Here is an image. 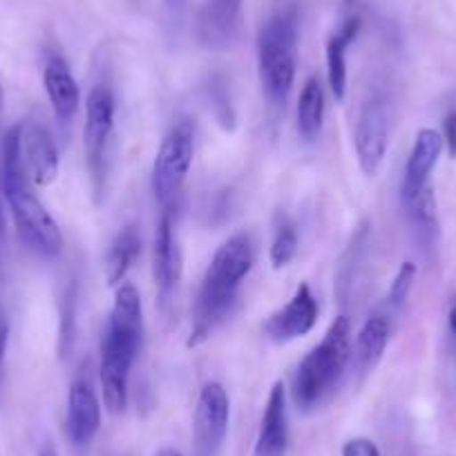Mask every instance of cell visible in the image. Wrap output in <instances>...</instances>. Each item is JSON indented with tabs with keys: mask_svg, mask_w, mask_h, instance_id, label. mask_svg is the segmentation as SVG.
<instances>
[{
	"mask_svg": "<svg viewBox=\"0 0 456 456\" xmlns=\"http://www.w3.org/2000/svg\"><path fill=\"white\" fill-rule=\"evenodd\" d=\"M43 83H45V92L56 117L61 121L72 119L81 105V87L63 56H52L47 61L43 69Z\"/></svg>",
	"mask_w": 456,
	"mask_h": 456,
	"instance_id": "cell-15",
	"label": "cell"
},
{
	"mask_svg": "<svg viewBox=\"0 0 456 456\" xmlns=\"http://www.w3.org/2000/svg\"><path fill=\"white\" fill-rule=\"evenodd\" d=\"M352 327L347 315H338L327 329L320 345H315L297 365L293 380V403L297 410H311L333 389L352 356Z\"/></svg>",
	"mask_w": 456,
	"mask_h": 456,
	"instance_id": "cell-1",
	"label": "cell"
},
{
	"mask_svg": "<svg viewBox=\"0 0 456 456\" xmlns=\"http://www.w3.org/2000/svg\"><path fill=\"white\" fill-rule=\"evenodd\" d=\"M108 329L124 333V336L143 338V305L134 284H119L117 296H114Z\"/></svg>",
	"mask_w": 456,
	"mask_h": 456,
	"instance_id": "cell-19",
	"label": "cell"
},
{
	"mask_svg": "<svg viewBox=\"0 0 456 456\" xmlns=\"http://www.w3.org/2000/svg\"><path fill=\"white\" fill-rule=\"evenodd\" d=\"M389 342V322L383 315H371L356 338V361L362 371H371L383 358Z\"/></svg>",
	"mask_w": 456,
	"mask_h": 456,
	"instance_id": "cell-20",
	"label": "cell"
},
{
	"mask_svg": "<svg viewBox=\"0 0 456 456\" xmlns=\"http://www.w3.org/2000/svg\"><path fill=\"white\" fill-rule=\"evenodd\" d=\"M231 423V398L217 380L201 387L192 419V443L195 456H215L226 438Z\"/></svg>",
	"mask_w": 456,
	"mask_h": 456,
	"instance_id": "cell-7",
	"label": "cell"
},
{
	"mask_svg": "<svg viewBox=\"0 0 456 456\" xmlns=\"http://www.w3.org/2000/svg\"><path fill=\"white\" fill-rule=\"evenodd\" d=\"M443 142H445L447 152L456 157V112H450L443 124Z\"/></svg>",
	"mask_w": 456,
	"mask_h": 456,
	"instance_id": "cell-26",
	"label": "cell"
},
{
	"mask_svg": "<svg viewBox=\"0 0 456 456\" xmlns=\"http://www.w3.org/2000/svg\"><path fill=\"white\" fill-rule=\"evenodd\" d=\"M315 322H318V300L311 293L309 284H300L291 300L266 320L265 333L275 342L296 340L306 336Z\"/></svg>",
	"mask_w": 456,
	"mask_h": 456,
	"instance_id": "cell-10",
	"label": "cell"
},
{
	"mask_svg": "<svg viewBox=\"0 0 456 456\" xmlns=\"http://www.w3.org/2000/svg\"><path fill=\"white\" fill-rule=\"evenodd\" d=\"M354 146L361 170L367 177L379 175L389 146V108L385 96L374 94L365 101L358 114Z\"/></svg>",
	"mask_w": 456,
	"mask_h": 456,
	"instance_id": "cell-8",
	"label": "cell"
},
{
	"mask_svg": "<svg viewBox=\"0 0 456 456\" xmlns=\"http://www.w3.org/2000/svg\"><path fill=\"white\" fill-rule=\"evenodd\" d=\"M155 456H183V454L179 450H175V447H161Z\"/></svg>",
	"mask_w": 456,
	"mask_h": 456,
	"instance_id": "cell-31",
	"label": "cell"
},
{
	"mask_svg": "<svg viewBox=\"0 0 456 456\" xmlns=\"http://www.w3.org/2000/svg\"><path fill=\"white\" fill-rule=\"evenodd\" d=\"M152 275H155L157 293H159L161 305L173 297L182 278V251H179L177 235H175V222L170 206L164 208L155 235V248H152Z\"/></svg>",
	"mask_w": 456,
	"mask_h": 456,
	"instance_id": "cell-9",
	"label": "cell"
},
{
	"mask_svg": "<svg viewBox=\"0 0 456 456\" xmlns=\"http://www.w3.org/2000/svg\"><path fill=\"white\" fill-rule=\"evenodd\" d=\"M38 456H59V452H56V447L52 443H45L41 447V452H38Z\"/></svg>",
	"mask_w": 456,
	"mask_h": 456,
	"instance_id": "cell-30",
	"label": "cell"
},
{
	"mask_svg": "<svg viewBox=\"0 0 456 456\" xmlns=\"http://www.w3.org/2000/svg\"><path fill=\"white\" fill-rule=\"evenodd\" d=\"M3 105H5V92H3V86H0V112H3Z\"/></svg>",
	"mask_w": 456,
	"mask_h": 456,
	"instance_id": "cell-33",
	"label": "cell"
},
{
	"mask_svg": "<svg viewBox=\"0 0 456 456\" xmlns=\"http://www.w3.org/2000/svg\"><path fill=\"white\" fill-rule=\"evenodd\" d=\"M257 65L266 99L282 108L291 94L297 68V14L284 10L266 20L257 38Z\"/></svg>",
	"mask_w": 456,
	"mask_h": 456,
	"instance_id": "cell-2",
	"label": "cell"
},
{
	"mask_svg": "<svg viewBox=\"0 0 456 456\" xmlns=\"http://www.w3.org/2000/svg\"><path fill=\"white\" fill-rule=\"evenodd\" d=\"M447 324H450V331L456 336V300L452 302V306H450V315H447Z\"/></svg>",
	"mask_w": 456,
	"mask_h": 456,
	"instance_id": "cell-29",
	"label": "cell"
},
{
	"mask_svg": "<svg viewBox=\"0 0 456 456\" xmlns=\"http://www.w3.org/2000/svg\"><path fill=\"white\" fill-rule=\"evenodd\" d=\"M20 152L29 182L37 186H50L59 175V151L45 126H20Z\"/></svg>",
	"mask_w": 456,
	"mask_h": 456,
	"instance_id": "cell-11",
	"label": "cell"
},
{
	"mask_svg": "<svg viewBox=\"0 0 456 456\" xmlns=\"http://www.w3.org/2000/svg\"><path fill=\"white\" fill-rule=\"evenodd\" d=\"M166 5V12H168L170 16H182L183 10H186L188 0H164Z\"/></svg>",
	"mask_w": 456,
	"mask_h": 456,
	"instance_id": "cell-28",
	"label": "cell"
},
{
	"mask_svg": "<svg viewBox=\"0 0 456 456\" xmlns=\"http://www.w3.org/2000/svg\"><path fill=\"white\" fill-rule=\"evenodd\" d=\"M361 32V19H347L327 43V77L336 101L347 94V47Z\"/></svg>",
	"mask_w": 456,
	"mask_h": 456,
	"instance_id": "cell-16",
	"label": "cell"
},
{
	"mask_svg": "<svg viewBox=\"0 0 456 456\" xmlns=\"http://www.w3.org/2000/svg\"><path fill=\"white\" fill-rule=\"evenodd\" d=\"M7 345H10V322H7V315L0 311V376H3V367H5Z\"/></svg>",
	"mask_w": 456,
	"mask_h": 456,
	"instance_id": "cell-27",
	"label": "cell"
},
{
	"mask_svg": "<svg viewBox=\"0 0 456 456\" xmlns=\"http://www.w3.org/2000/svg\"><path fill=\"white\" fill-rule=\"evenodd\" d=\"M242 3L244 0H208L206 3L201 25L208 38H228L235 32Z\"/></svg>",
	"mask_w": 456,
	"mask_h": 456,
	"instance_id": "cell-21",
	"label": "cell"
},
{
	"mask_svg": "<svg viewBox=\"0 0 456 456\" xmlns=\"http://www.w3.org/2000/svg\"><path fill=\"white\" fill-rule=\"evenodd\" d=\"M10 201L19 235L32 251L43 257H56L63 251V233L50 210L29 191V182H0Z\"/></svg>",
	"mask_w": 456,
	"mask_h": 456,
	"instance_id": "cell-3",
	"label": "cell"
},
{
	"mask_svg": "<svg viewBox=\"0 0 456 456\" xmlns=\"http://www.w3.org/2000/svg\"><path fill=\"white\" fill-rule=\"evenodd\" d=\"M114 94L108 86H94L86 101V126H83V146H86L87 168L96 191L103 182V155L114 130Z\"/></svg>",
	"mask_w": 456,
	"mask_h": 456,
	"instance_id": "cell-6",
	"label": "cell"
},
{
	"mask_svg": "<svg viewBox=\"0 0 456 456\" xmlns=\"http://www.w3.org/2000/svg\"><path fill=\"white\" fill-rule=\"evenodd\" d=\"M289 450V419H287V387L275 383L271 387L265 414H262L260 434L253 456H287Z\"/></svg>",
	"mask_w": 456,
	"mask_h": 456,
	"instance_id": "cell-14",
	"label": "cell"
},
{
	"mask_svg": "<svg viewBox=\"0 0 456 456\" xmlns=\"http://www.w3.org/2000/svg\"><path fill=\"white\" fill-rule=\"evenodd\" d=\"M253 265H256V242H253L251 233L233 235L215 251L201 289L238 297L240 284L251 273Z\"/></svg>",
	"mask_w": 456,
	"mask_h": 456,
	"instance_id": "cell-5",
	"label": "cell"
},
{
	"mask_svg": "<svg viewBox=\"0 0 456 456\" xmlns=\"http://www.w3.org/2000/svg\"><path fill=\"white\" fill-rule=\"evenodd\" d=\"M195 157V130L188 121H179L161 139L152 164V192L164 208H168L182 191Z\"/></svg>",
	"mask_w": 456,
	"mask_h": 456,
	"instance_id": "cell-4",
	"label": "cell"
},
{
	"mask_svg": "<svg viewBox=\"0 0 456 456\" xmlns=\"http://www.w3.org/2000/svg\"><path fill=\"white\" fill-rule=\"evenodd\" d=\"M342 456H380L379 445L365 436L352 438L342 447Z\"/></svg>",
	"mask_w": 456,
	"mask_h": 456,
	"instance_id": "cell-25",
	"label": "cell"
},
{
	"mask_svg": "<svg viewBox=\"0 0 456 456\" xmlns=\"http://www.w3.org/2000/svg\"><path fill=\"white\" fill-rule=\"evenodd\" d=\"M297 133L305 142H315L324 124V87L318 77H309L302 86L296 108Z\"/></svg>",
	"mask_w": 456,
	"mask_h": 456,
	"instance_id": "cell-18",
	"label": "cell"
},
{
	"mask_svg": "<svg viewBox=\"0 0 456 456\" xmlns=\"http://www.w3.org/2000/svg\"><path fill=\"white\" fill-rule=\"evenodd\" d=\"M0 240H3V238H0Z\"/></svg>",
	"mask_w": 456,
	"mask_h": 456,
	"instance_id": "cell-34",
	"label": "cell"
},
{
	"mask_svg": "<svg viewBox=\"0 0 456 456\" xmlns=\"http://www.w3.org/2000/svg\"><path fill=\"white\" fill-rule=\"evenodd\" d=\"M414 280H416V265L414 262H403L396 278H394V282L389 284V293H387V300L394 309H401V306L405 305V300L410 297L411 287H414Z\"/></svg>",
	"mask_w": 456,
	"mask_h": 456,
	"instance_id": "cell-24",
	"label": "cell"
},
{
	"mask_svg": "<svg viewBox=\"0 0 456 456\" xmlns=\"http://www.w3.org/2000/svg\"><path fill=\"white\" fill-rule=\"evenodd\" d=\"M101 428V403L87 380H74L68 394L65 429L74 445H90Z\"/></svg>",
	"mask_w": 456,
	"mask_h": 456,
	"instance_id": "cell-12",
	"label": "cell"
},
{
	"mask_svg": "<svg viewBox=\"0 0 456 456\" xmlns=\"http://www.w3.org/2000/svg\"><path fill=\"white\" fill-rule=\"evenodd\" d=\"M401 204H403V210H405V215L410 217V222L419 228L425 238H434V235H436L438 219H436V200H434L432 186H425L423 191L416 192V195L410 197V200L401 201Z\"/></svg>",
	"mask_w": 456,
	"mask_h": 456,
	"instance_id": "cell-22",
	"label": "cell"
},
{
	"mask_svg": "<svg viewBox=\"0 0 456 456\" xmlns=\"http://www.w3.org/2000/svg\"><path fill=\"white\" fill-rule=\"evenodd\" d=\"M5 210H3V204H0V238H5Z\"/></svg>",
	"mask_w": 456,
	"mask_h": 456,
	"instance_id": "cell-32",
	"label": "cell"
},
{
	"mask_svg": "<svg viewBox=\"0 0 456 456\" xmlns=\"http://www.w3.org/2000/svg\"><path fill=\"white\" fill-rule=\"evenodd\" d=\"M297 244H300V240H297L296 224L293 222L280 224L278 231H275L273 242H271V251H269L273 269H284V266L291 265L293 257H296V253H297Z\"/></svg>",
	"mask_w": 456,
	"mask_h": 456,
	"instance_id": "cell-23",
	"label": "cell"
},
{
	"mask_svg": "<svg viewBox=\"0 0 456 456\" xmlns=\"http://www.w3.org/2000/svg\"><path fill=\"white\" fill-rule=\"evenodd\" d=\"M139 253H142V238H139L137 228L126 226L117 238L110 244L108 253H105V280L110 287H119L124 284L126 275L133 269L137 262Z\"/></svg>",
	"mask_w": 456,
	"mask_h": 456,
	"instance_id": "cell-17",
	"label": "cell"
},
{
	"mask_svg": "<svg viewBox=\"0 0 456 456\" xmlns=\"http://www.w3.org/2000/svg\"><path fill=\"white\" fill-rule=\"evenodd\" d=\"M443 151H445V142H443V134L438 130H419L405 166V177H403L401 183V201L410 200L416 192L423 191L425 186H429V175L436 168Z\"/></svg>",
	"mask_w": 456,
	"mask_h": 456,
	"instance_id": "cell-13",
	"label": "cell"
}]
</instances>
